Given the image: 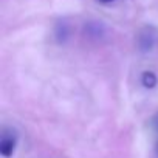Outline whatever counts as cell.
<instances>
[{
    "label": "cell",
    "instance_id": "6da1fadb",
    "mask_svg": "<svg viewBox=\"0 0 158 158\" xmlns=\"http://www.w3.org/2000/svg\"><path fill=\"white\" fill-rule=\"evenodd\" d=\"M17 141H19V135L14 129L5 127L2 130V135H0V153H2L3 158L13 156L16 146H17Z\"/></svg>",
    "mask_w": 158,
    "mask_h": 158
},
{
    "label": "cell",
    "instance_id": "7a4b0ae2",
    "mask_svg": "<svg viewBox=\"0 0 158 158\" xmlns=\"http://www.w3.org/2000/svg\"><path fill=\"white\" fill-rule=\"evenodd\" d=\"M143 85L144 87H147V89H153L155 85H156V76L152 73V71H146L144 74H143Z\"/></svg>",
    "mask_w": 158,
    "mask_h": 158
},
{
    "label": "cell",
    "instance_id": "3957f363",
    "mask_svg": "<svg viewBox=\"0 0 158 158\" xmlns=\"http://www.w3.org/2000/svg\"><path fill=\"white\" fill-rule=\"evenodd\" d=\"M152 124H153V127H155V129L158 130V115H156V116L153 118V123H152Z\"/></svg>",
    "mask_w": 158,
    "mask_h": 158
},
{
    "label": "cell",
    "instance_id": "277c9868",
    "mask_svg": "<svg viewBox=\"0 0 158 158\" xmlns=\"http://www.w3.org/2000/svg\"><path fill=\"white\" fill-rule=\"evenodd\" d=\"M101 3H110V2H113V0H99Z\"/></svg>",
    "mask_w": 158,
    "mask_h": 158
}]
</instances>
